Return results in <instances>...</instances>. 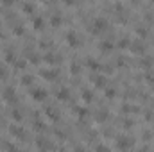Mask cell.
Listing matches in <instances>:
<instances>
[{"instance_id": "ba28073f", "label": "cell", "mask_w": 154, "mask_h": 152, "mask_svg": "<svg viewBox=\"0 0 154 152\" xmlns=\"http://www.w3.org/2000/svg\"><path fill=\"white\" fill-rule=\"evenodd\" d=\"M100 48H102V50H109V48H113V45L108 43V41H104L102 45H100Z\"/></svg>"}, {"instance_id": "3957f363", "label": "cell", "mask_w": 154, "mask_h": 152, "mask_svg": "<svg viewBox=\"0 0 154 152\" xmlns=\"http://www.w3.org/2000/svg\"><path fill=\"white\" fill-rule=\"evenodd\" d=\"M66 39H68V43L72 45V47H77L79 45V38L75 36V32H68V34H66Z\"/></svg>"}, {"instance_id": "7c38bea8", "label": "cell", "mask_w": 154, "mask_h": 152, "mask_svg": "<svg viewBox=\"0 0 154 152\" xmlns=\"http://www.w3.org/2000/svg\"><path fill=\"white\" fill-rule=\"evenodd\" d=\"M127 43H129V39H122V41H120V47H127Z\"/></svg>"}, {"instance_id": "8fae6325", "label": "cell", "mask_w": 154, "mask_h": 152, "mask_svg": "<svg viewBox=\"0 0 154 152\" xmlns=\"http://www.w3.org/2000/svg\"><path fill=\"white\" fill-rule=\"evenodd\" d=\"M47 61H50V63H54V61H56V56H52V54H49V56H47Z\"/></svg>"}, {"instance_id": "9c48e42d", "label": "cell", "mask_w": 154, "mask_h": 152, "mask_svg": "<svg viewBox=\"0 0 154 152\" xmlns=\"http://www.w3.org/2000/svg\"><path fill=\"white\" fill-rule=\"evenodd\" d=\"M95 152H109V150H108V147H104V145H97Z\"/></svg>"}, {"instance_id": "5b68a950", "label": "cell", "mask_w": 154, "mask_h": 152, "mask_svg": "<svg viewBox=\"0 0 154 152\" xmlns=\"http://www.w3.org/2000/svg\"><path fill=\"white\" fill-rule=\"evenodd\" d=\"M41 75L47 77V79H56V77H57V72H54V70H50V72H49V70H45Z\"/></svg>"}, {"instance_id": "8992f818", "label": "cell", "mask_w": 154, "mask_h": 152, "mask_svg": "<svg viewBox=\"0 0 154 152\" xmlns=\"http://www.w3.org/2000/svg\"><path fill=\"white\" fill-rule=\"evenodd\" d=\"M50 22H52V25H59V23H61V16H59V15H54V16L50 18Z\"/></svg>"}, {"instance_id": "6da1fadb", "label": "cell", "mask_w": 154, "mask_h": 152, "mask_svg": "<svg viewBox=\"0 0 154 152\" xmlns=\"http://www.w3.org/2000/svg\"><path fill=\"white\" fill-rule=\"evenodd\" d=\"M118 147L122 150H129L133 147V140H131V138H125V136H120L118 138Z\"/></svg>"}, {"instance_id": "5bb4252c", "label": "cell", "mask_w": 154, "mask_h": 152, "mask_svg": "<svg viewBox=\"0 0 154 152\" xmlns=\"http://www.w3.org/2000/svg\"><path fill=\"white\" fill-rule=\"evenodd\" d=\"M4 75H5V74H4V70H2V68H0V77H4Z\"/></svg>"}, {"instance_id": "277c9868", "label": "cell", "mask_w": 154, "mask_h": 152, "mask_svg": "<svg viewBox=\"0 0 154 152\" xmlns=\"http://www.w3.org/2000/svg\"><path fill=\"white\" fill-rule=\"evenodd\" d=\"M32 97L41 100V98H45V91H43V90H32Z\"/></svg>"}, {"instance_id": "4fadbf2b", "label": "cell", "mask_w": 154, "mask_h": 152, "mask_svg": "<svg viewBox=\"0 0 154 152\" xmlns=\"http://www.w3.org/2000/svg\"><path fill=\"white\" fill-rule=\"evenodd\" d=\"M34 25H36V27H39V25H41V18H36L34 20Z\"/></svg>"}, {"instance_id": "30bf717a", "label": "cell", "mask_w": 154, "mask_h": 152, "mask_svg": "<svg viewBox=\"0 0 154 152\" xmlns=\"http://www.w3.org/2000/svg\"><path fill=\"white\" fill-rule=\"evenodd\" d=\"M47 115H50V118H54V120H57V115H56L52 109H47Z\"/></svg>"}, {"instance_id": "52a82bcc", "label": "cell", "mask_w": 154, "mask_h": 152, "mask_svg": "<svg viewBox=\"0 0 154 152\" xmlns=\"http://www.w3.org/2000/svg\"><path fill=\"white\" fill-rule=\"evenodd\" d=\"M57 97H59V98H68V90H61V91L57 93Z\"/></svg>"}, {"instance_id": "7a4b0ae2", "label": "cell", "mask_w": 154, "mask_h": 152, "mask_svg": "<svg viewBox=\"0 0 154 152\" xmlns=\"http://www.w3.org/2000/svg\"><path fill=\"white\" fill-rule=\"evenodd\" d=\"M106 25H108V22H106L104 18H97L95 22H93V31H95V32H99V31L106 29Z\"/></svg>"}]
</instances>
